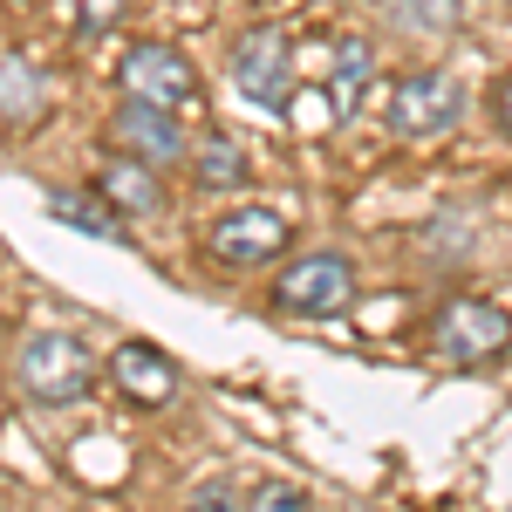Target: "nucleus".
<instances>
[{"instance_id": "nucleus-1", "label": "nucleus", "mask_w": 512, "mask_h": 512, "mask_svg": "<svg viewBox=\"0 0 512 512\" xmlns=\"http://www.w3.org/2000/svg\"><path fill=\"white\" fill-rule=\"evenodd\" d=\"M14 376H21L28 403H41V410H76L82 396L96 390V355L69 328H35L21 342V355H14Z\"/></svg>"}, {"instance_id": "nucleus-2", "label": "nucleus", "mask_w": 512, "mask_h": 512, "mask_svg": "<svg viewBox=\"0 0 512 512\" xmlns=\"http://www.w3.org/2000/svg\"><path fill=\"white\" fill-rule=\"evenodd\" d=\"M431 349L458 369H478V362H499L512 349V315L499 301H478V294H451L431 315Z\"/></svg>"}, {"instance_id": "nucleus-3", "label": "nucleus", "mask_w": 512, "mask_h": 512, "mask_svg": "<svg viewBox=\"0 0 512 512\" xmlns=\"http://www.w3.org/2000/svg\"><path fill=\"white\" fill-rule=\"evenodd\" d=\"M355 301V267L342 253H308L274 280V308L294 321H328Z\"/></svg>"}, {"instance_id": "nucleus-4", "label": "nucleus", "mask_w": 512, "mask_h": 512, "mask_svg": "<svg viewBox=\"0 0 512 512\" xmlns=\"http://www.w3.org/2000/svg\"><path fill=\"white\" fill-rule=\"evenodd\" d=\"M465 117V89L451 69H403L390 89V123L396 137H444Z\"/></svg>"}, {"instance_id": "nucleus-5", "label": "nucleus", "mask_w": 512, "mask_h": 512, "mask_svg": "<svg viewBox=\"0 0 512 512\" xmlns=\"http://www.w3.org/2000/svg\"><path fill=\"white\" fill-rule=\"evenodd\" d=\"M226 69H233V89L246 103H260V110H287V96H294V62H287V28H246L233 41V55H226Z\"/></svg>"}, {"instance_id": "nucleus-6", "label": "nucleus", "mask_w": 512, "mask_h": 512, "mask_svg": "<svg viewBox=\"0 0 512 512\" xmlns=\"http://www.w3.org/2000/svg\"><path fill=\"white\" fill-rule=\"evenodd\" d=\"M287 246H294V233H287V219H280L274 205H246V212H226V219L205 226V253L219 267H239V274L280 260Z\"/></svg>"}, {"instance_id": "nucleus-7", "label": "nucleus", "mask_w": 512, "mask_h": 512, "mask_svg": "<svg viewBox=\"0 0 512 512\" xmlns=\"http://www.w3.org/2000/svg\"><path fill=\"white\" fill-rule=\"evenodd\" d=\"M123 96H144V103H164V110H185L198 103V76L192 62L178 55V48H164V41H137L130 55H123Z\"/></svg>"}, {"instance_id": "nucleus-8", "label": "nucleus", "mask_w": 512, "mask_h": 512, "mask_svg": "<svg viewBox=\"0 0 512 512\" xmlns=\"http://www.w3.org/2000/svg\"><path fill=\"white\" fill-rule=\"evenodd\" d=\"M110 144L130 151V158H144V164H158V171L185 158V130H178V117H171L164 103H144V96H123V110L110 117Z\"/></svg>"}, {"instance_id": "nucleus-9", "label": "nucleus", "mask_w": 512, "mask_h": 512, "mask_svg": "<svg viewBox=\"0 0 512 512\" xmlns=\"http://www.w3.org/2000/svg\"><path fill=\"white\" fill-rule=\"evenodd\" d=\"M110 383H117L130 403H144V410H164L171 396H178V362L151 342H117L110 355Z\"/></svg>"}, {"instance_id": "nucleus-10", "label": "nucleus", "mask_w": 512, "mask_h": 512, "mask_svg": "<svg viewBox=\"0 0 512 512\" xmlns=\"http://www.w3.org/2000/svg\"><path fill=\"white\" fill-rule=\"evenodd\" d=\"M151 171H158V164H144V158L123 151V158H110L103 171H96V192L110 198L117 212H137V219H144V212H158V205H164V192H158Z\"/></svg>"}, {"instance_id": "nucleus-11", "label": "nucleus", "mask_w": 512, "mask_h": 512, "mask_svg": "<svg viewBox=\"0 0 512 512\" xmlns=\"http://www.w3.org/2000/svg\"><path fill=\"white\" fill-rule=\"evenodd\" d=\"M390 14L396 35H417V41H444L465 28V0H376Z\"/></svg>"}, {"instance_id": "nucleus-12", "label": "nucleus", "mask_w": 512, "mask_h": 512, "mask_svg": "<svg viewBox=\"0 0 512 512\" xmlns=\"http://www.w3.org/2000/svg\"><path fill=\"white\" fill-rule=\"evenodd\" d=\"M41 103H48L41 69H28L21 55H0V123H7V130H28V123L41 117Z\"/></svg>"}, {"instance_id": "nucleus-13", "label": "nucleus", "mask_w": 512, "mask_h": 512, "mask_svg": "<svg viewBox=\"0 0 512 512\" xmlns=\"http://www.w3.org/2000/svg\"><path fill=\"white\" fill-rule=\"evenodd\" d=\"M62 226H76V233H89V239H123V226H117V205L103 192H48L41 198Z\"/></svg>"}, {"instance_id": "nucleus-14", "label": "nucleus", "mask_w": 512, "mask_h": 512, "mask_svg": "<svg viewBox=\"0 0 512 512\" xmlns=\"http://www.w3.org/2000/svg\"><path fill=\"white\" fill-rule=\"evenodd\" d=\"M198 185H246L253 171H246V151H239L226 130H205V144H198Z\"/></svg>"}, {"instance_id": "nucleus-15", "label": "nucleus", "mask_w": 512, "mask_h": 512, "mask_svg": "<svg viewBox=\"0 0 512 512\" xmlns=\"http://www.w3.org/2000/svg\"><path fill=\"white\" fill-rule=\"evenodd\" d=\"M280 117L294 123V130H308V137H321V130H335V117H342V96L335 89H294Z\"/></svg>"}, {"instance_id": "nucleus-16", "label": "nucleus", "mask_w": 512, "mask_h": 512, "mask_svg": "<svg viewBox=\"0 0 512 512\" xmlns=\"http://www.w3.org/2000/svg\"><path fill=\"white\" fill-rule=\"evenodd\" d=\"M362 76H369V41H355V35H335V96L349 103L355 89H362Z\"/></svg>"}, {"instance_id": "nucleus-17", "label": "nucleus", "mask_w": 512, "mask_h": 512, "mask_svg": "<svg viewBox=\"0 0 512 512\" xmlns=\"http://www.w3.org/2000/svg\"><path fill=\"white\" fill-rule=\"evenodd\" d=\"M239 506H274V512H287V506H315L301 485H280V478H260V485H239L233 492Z\"/></svg>"}, {"instance_id": "nucleus-18", "label": "nucleus", "mask_w": 512, "mask_h": 512, "mask_svg": "<svg viewBox=\"0 0 512 512\" xmlns=\"http://www.w3.org/2000/svg\"><path fill=\"white\" fill-rule=\"evenodd\" d=\"M69 14H76V35H110L123 21V0H69Z\"/></svg>"}, {"instance_id": "nucleus-19", "label": "nucleus", "mask_w": 512, "mask_h": 512, "mask_svg": "<svg viewBox=\"0 0 512 512\" xmlns=\"http://www.w3.org/2000/svg\"><path fill=\"white\" fill-rule=\"evenodd\" d=\"M499 123H506V130H512V76L499 82Z\"/></svg>"}]
</instances>
